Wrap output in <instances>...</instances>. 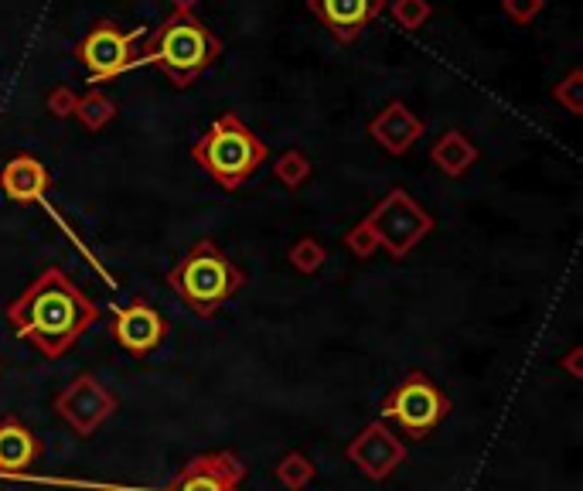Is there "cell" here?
Instances as JSON below:
<instances>
[{
	"instance_id": "cell-1",
	"label": "cell",
	"mask_w": 583,
	"mask_h": 491,
	"mask_svg": "<svg viewBox=\"0 0 583 491\" xmlns=\"http://www.w3.org/2000/svg\"><path fill=\"white\" fill-rule=\"evenodd\" d=\"M7 321L45 359H62L99 321V307L58 266H48L21 297L7 304Z\"/></svg>"
},
{
	"instance_id": "cell-2",
	"label": "cell",
	"mask_w": 583,
	"mask_h": 491,
	"mask_svg": "<svg viewBox=\"0 0 583 491\" xmlns=\"http://www.w3.org/2000/svg\"><path fill=\"white\" fill-rule=\"evenodd\" d=\"M222 55V41L212 35V28L202 24L195 14L174 11L161 28L147 38L137 65H157L171 86L188 89L215 58Z\"/></svg>"
},
{
	"instance_id": "cell-3",
	"label": "cell",
	"mask_w": 583,
	"mask_h": 491,
	"mask_svg": "<svg viewBox=\"0 0 583 491\" xmlns=\"http://www.w3.org/2000/svg\"><path fill=\"white\" fill-rule=\"evenodd\" d=\"M246 277L212 239H198L181 263L168 273V287L198 318H215L243 290Z\"/></svg>"
},
{
	"instance_id": "cell-4",
	"label": "cell",
	"mask_w": 583,
	"mask_h": 491,
	"mask_svg": "<svg viewBox=\"0 0 583 491\" xmlns=\"http://www.w3.org/2000/svg\"><path fill=\"white\" fill-rule=\"evenodd\" d=\"M191 157H195V164L215 181V185H222L226 191H236L263 168L270 151H266L263 140L256 137L236 113H222L219 120H212V127L195 140Z\"/></svg>"
},
{
	"instance_id": "cell-5",
	"label": "cell",
	"mask_w": 583,
	"mask_h": 491,
	"mask_svg": "<svg viewBox=\"0 0 583 491\" xmlns=\"http://www.w3.org/2000/svg\"><path fill=\"white\" fill-rule=\"evenodd\" d=\"M362 222L376 236V246L386 249L393 260H406L433 232V215L420 202H413V195L403 188L389 191Z\"/></svg>"
},
{
	"instance_id": "cell-6",
	"label": "cell",
	"mask_w": 583,
	"mask_h": 491,
	"mask_svg": "<svg viewBox=\"0 0 583 491\" xmlns=\"http://www.w3.org/2000/svg\"><path fill=\"white\" fill-rule=\"evenodd\" d=\"M447 413H451V399L440 393V386L427 372H410L403 382H396L393 393L382 403V416L413 437H427L430 430H437Z\"/></svg>"
},
{
	"instance_id": "cell-7",
	"label": "cell",
	"mask_w": 583,
	"mask_h": 491,
	"mask_svg": "<svg viewBox=\"0 0 583 491\" xmlns=\"http://www.w3.org/2000/svg\"><path fill=\"white\" fill-rule=\"evenodd\" d=\"M147 28H133L120 31V24L113 21H96L93 31L79 41L76 55L82 62V69L89 72L93 82H110L123 72L137 69L140 52H137V38H144Z\"/></svg>"
},
{
	"instance_id": "cell-8",
	"label": "cell",
	"mask_w": 583,
	"mask_h": 491,
	"mask_svg": "<svg viewBox=\"0 0 583 491\" xmlns=\"http://www.w3.org/2000/svg\"><path fill=\"white\" fill-rule=\"evenodd\" d=\"M120 410L116 396L96 376H76L55 396V413L76 430L79 437H93L110 416Z\"/></svg>"
},
{
	"instance_id": "cell-9",
	"label": "cell",
	"mask_w": 583,
	"mask_h": 491,
	"mask_svg": "<svg viewBox=\"0 0 583 491\" xmlns=\"http://www.w3.org/2000/svg\"><path fill=\"white\" fill-rule=\"evenodd\" d=\"M246 468L232 451H212L191 457L168 488L157 491H239Z\"/></svg>"
},
{
	"instance_id": "cell-10",
	"label": "cell",
	"mask_w": 583,
	"mask_h": 491,
	"mask_svg": "<svg viewBox=\"0 0 583 491\" xmlns=\"http://www.w3.org/2000/svg\"><path fill=\"white\" fill-rule=\"evenodd\" d=\"M345 454L365 478L386 481L389 474L406 461V444L386 427V423H369V427L348 444Z\"/></svg>"
},
{
	"instance_id": "cell-11",
	"label": "cell",
	"mask_w": 583,
	"mask_h": 491,
	"mask_svg": "<svg viewBox=\"0 0 583 491\" xmlns=\"http://www.w3.org/2000/svg\"><path fill=\"white\" fill-rule=\"evenodd\" d=\"M164 335H168V324H164V318L157 314V307H151L147 301L113 307V338L123 352L133 355V359L151 355L154 348L164 341Z\"/></svg>"
},
{
	"instance_id": "cell-12",
	"label": "cell",
	"mask_w": 583,
	"mask_h": 491,
	"mask_svg": "<svg viewBox=\"0 0 583 491\" xmlns=\"http://www.w3.org/2000/svg\"><path fill=\"white\" fill-rule=\"evenodd\" d=\"M307 7L338 38V45H352L386 11V0H307Z\"/></svg>"
},
{
	"instance_id": "cell-13",
	"label": "cell",
	"mask_w": 583,
	"mask_h": 491,
	"mask_svg": "<svg viewBox=\"0 0 583 491\" xmlns=\"http://www.w3.org/2000/svg\"><path fill=\"white\" fill-rule=\"evenodd\" d=\"M52 188V174L35 154H18L0 168V191L14 205H41Z\"/></svg>"
},
{
	"instance_id": "cell-14",
	"label": "cell",
	"mask_w": 583,
	"mask_h": 491,
	"mask_svg": "<svg viewBox=\"0 0 583 491\" xmlns=\"http://www.w3.org/2000/svg\"><path fill=\"white\" fill-rule=\"evenodd\" d=\"M369 133H372V140H376L382 151L399 157V154L410 151L416 140L423 137V120L410 110V106L396 99V103L382 106V110L372 116Z\"/></svg>"
},
{
	"instance_id": "cell-15",
	"label": "cell",
	"mask_w": 583,
	"mask_h": 491,
	"mask_svg": "<svg viewBox=\"0 0 583 491\" xmlns=\"http://www.w3.org/2000/svg\"><path fill=\"white\" fill-rule=\"evenodd\" d=\"M41 444L18 416L0 420V478H21L38 464Z\"/></svg>"
},
{
	"instance_id": "cell-16",
	"label": "cell",
	"mask_w": 583,
	"mask_h": 491,
	"mask_svg": "<svg viewBox=\"0 0 583 491\" xmlns=\"http://www.w3.org/2000/svg\"><path fill=\"white\" fill-rule=\"evenodd\" d=\"M430 161L437 164L447 178H464L474 164H478V147L471 144L468 133L461 130H444L437 144L430 147Z\"/></svg>"
},
{
	"instance_id": "cell-17",
	"label": "cell",
	"mask_w": 583,
	"mask_h": 491,
	"mask_svg": "<svg viewBox=\"0 0 583 491\" xmlns=\"http://www.w3.org/2000/svg\"><path fill=\"white\" fill-rule=\"evenodd\" d=\"M72 116H79V123L86 130H103L106 123L116 116V103L103 93V89H89L86 96H79L76 113Z\"/></svg>"
},
{
	"instance_id": "cell-18",
	"label": "cell",
	"mask_w": 583,
	"mask_h": 491,
	"mask_svg": "<svg viewBox=\"0 0 583 491\" xmlns=\"http://www.w3.org/2000/svg\"><path fill=\"white\" fill-rule=\"evenodd\" d=\"M314 474H318V468H314V461L301 451H290L287 457H280L277 468H273V478L280 481V485H287L290 491H301L314 481Z\"/></svg>"
},
{
	"instance_id": "cell-19",
	"label": "cell",
	"mask_w": 583,
	"mask_h": 491,
	"mask_svg": "<svg viewBox=\"0 0 583 491\" xmlns=\"http://www.w3.org/2000/svg\"><path fill=\"white\" fill-rule=\"evenodd\" d=\"M314 174V164H311V157H307L304 151H283L277 161H273V178L280 181L283 188H290V191H297L304 185L307 178Z\"/></svg>"
},
{
	"instance_id": "cell-20",
	"label": "cell",
	"mask_w": 583,
	"mask_h": 491,
	"mask_svg": "<svg viewBox=\"0 0 583 491\" xmlns=\"http://www.w3.org/2000/svg\"><path fill=\"white\" fill-rule=\"evenodd\" d=\"M287 263L294 266L297 273H304V277H311V273H318L321 266L328 263V249H324V246L318 243V239L304 236V239H297V243L290 246Z\"/></svg>"
},
{
	"instance_id": "cell-21",
	"label": "cell",
	"mask_w": 583,
	"mask_h": 491,
	"mask_svg": "<svg viewBox=\"0 0 583 491\" xmlns=\"http://www.w3.org/2000/svg\"><path fill=\"white\" fill-rule=\"evenodd\" d=\"M430 18H433L430 0H393V21L399 31H406V35L420 31Z\"/></svg>"
},
{
	"instance_id": "cell-22",
	"label": "cell",
	"mask_w": 583,
	"mask_h": 491,
	"mask_svg": "<svg viewBox=\"0 0 583 491\" xmlns=\"http://www.w3.org/2000/svg\"><path fill=\"white\" fill-rule=\"evenodd\" d=\"M553 99L563 106L566 113L580 116V113H583V72H580V69L566 72V79H563V82H556Z\"/></svg>"
},
{
	"instance_id": "cell-23",
	"label": "cell",
	"mask_w": 583,
	"mask_h": 491,
	"mask_svg": "<svg viewBox=\"0 0 583 491\" xmlns=\"http://www.w3.org/2000/svg\"><path fill=\"white\" fill-rule=\"evenodd\" d=\"M345 246L352 249V256H358V260H369L372 253H376V236L369 232V226L365 222H358V226H352L345 232Z\"/></svg>"
},
{
	"instance_id": "cell-24",
	"label": "cell",
	"mask_w": 583,
	"mask_h": 491,
	"mask_svg": "<svg viewBox=\"0 0 583 491\" xmlns=\"http://www.w3.org/2000/svg\"><path fill=\"white\" fill-rule=\"evenodd\" d=\"M76 103H79V96H76V89H69V86H55L52 93L45 96V110L58 116V120L76 113Z\"/></svg>"
},
{
	"instance_id": "cell-25",
	"label": "cell",
	"mask_w": 583,
	"mask_h": 491,
	"mask_svg": "<svg viewBox=\"0 0 583 491\" xmlns=\"http://www.w3.org/2000/svg\"><path fill=\"white\" fill-rule=\"evenodd\" d=\"M502 7L515 24H529V21H536L539 14H543L546 0H502Z\"/></svg>"
},
{
	"instance_id": "cell-26",
	"label": "cell",
	"mask_w": 583,
	"mask_h": 491,
	"mask_svg": "<svg viewBox=\"0 0 583 491\" xmlns=\"http://www.w3.org/2000/svg\"><path fill=\"white\" fill-rule=\"evenodd\" d=\"M580 359H583V352H580V348H573V352H570V355H566V359H563V369L570 372L573 379H583V365H580Z\"/></svg>"
},
{
	"instance_id": "cell-27",
	"label": "cell",
	"mask_w": 583,
	"mask_h": 491,
	"mask_svg": "<svg viewBox=\"0 0 583 491\" xmlns=\"http://www.w3.org/2000/svg\"><path fill=\"white\" fill-rule=\"evenodd\" d=\"M168 4H171V7H174V11H178V14H191V11H195L198 4H202V0H168Z\"/></svg>"
}]
</instances>
